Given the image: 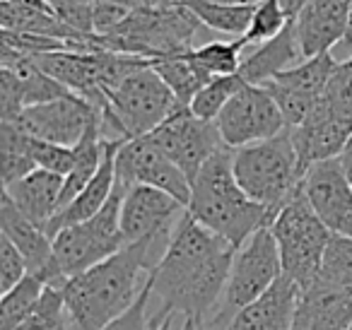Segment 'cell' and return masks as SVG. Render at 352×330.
I'll return each mask as SVG.
<instances>
[{"label":"cell","instance_id":"15","mask_svg":"<svg viewBox=\"0 0 352 330\" xmlns=\"http://www.w3.org/2000/svg\"><path fill=\"white\" fill-rule=\"evenodd\" d=\"M97 113L99 109H94L82 97L68 94V97H60L56 102L27 107L15 121V126H20L27 135L36 138V140L75 147L82 140Z\"/></svg>","mask_w":352,"mask_h":330},{"label":"cell","instance_id":"47","mask_svg":"<svg viewBox=\"0 0 352 330\" xmlns=\"http://www.w3.org/2000/svg\"><path fill=\"white\" fill-rule=\"evenodd\" d=\"M350 330H352V325H350Z\"/></svg>","mask_w":352,"mask_h":330},{"label":"cell","instance_id":"22","mask_svg":"<svg viewBox=\"0 0 352 330\" xmlns=\"http://www.w3.org/2000/svg\"><path fill=\"white\" fill-rule=\"evenodd\" d=\"M63 184L65 176L51 174L46 169H34L32 174L17 179L15 184L3 186V195H8L27 219L46 229L60 210Z\"/></svg>","mask_w":352,"mask_h":330},{"label":"cell","instance_id":"48","mask_svg":"<svg viewBox=\"0 0 352 330\" xmlns=\"http://www.w3.org/2000/svg\"><path fill=\"white\" fill-rule=\"evenodd\" d=\"M75 330H78V328H75Z\"/></svg>","mask_w":352,"mask_h":330},{"label":"cell","instance_id":"12","mask_svg":"<svg viewBox=\"0 0 352 330\" xmlns=\"http://www.w3.org/2000/svg\"><path fill=\"white\" fill-rule=\"evenodd\" d=\"M116 179L131 186H152L164 193L174 195L188 208L191 200V181L179 166L150 140V138H133L123 142L116 152Z\"/></svg>","mask_w":352,"mask_h":330},{"label":"cell","instance_id":"8","mask_svg":"<svg viewBox=\"0 0 352 330\" xmlns=\"http://www.w3.org/2000/svg\"><path fill=\"white\" fill-rule=\"evenodd\" d=\"M179 107L182 104L176 102L174 92L147 63L118 82L107 94V104L99 111L104 126L113 135L121 140H133L150 135Z\"/></svg>","mask_w":352,"mask_h":330},{"label":"cell","instance_id":"32","mask_svg":"<svg viewBox=\"0 0 352 330\" xmlns=\"http://www.w3.org/2000/svg\"><path fill=\"white\" fill-rule=\"evenodd\" d=\"M292 12L285 8L283 0H263V3H258L254 10V20H251V27L249 32H246L241 39L251 46H258L263 44V41L273 39V36H278L280 32L287 27V22L292 20Z\"/></svg>","mask_w":352,"mask_h":330},{"label":"cell","instance_id":"7","mask_svg":"<svg viewBox=\"0 0 352 330\" xmlns=\"http://www.w3.org/2000/svg\"><path fill=\"white\" fill-rule=\"evenodd\" d=\"M270 232L278 241L283 275L307 289L321 277L323 256L333 232L321 222L316 210L299 188L270 219Z\"/></svg>","mask_w":352,"mask_h":330},{"label":"cell","instance_id":"46","mask_svg":"<svg viewBox=\"0 0 352 330\" xmlns=\"http://www.w3.org/2000/svg\"><path fill=\"white\" fill-rule=\"evenodd\" d=\"M169 3H184V0H169Z\"/></svg>","mask_w":352,"mask_h":330},{"label":"cell","instance_id":"4","mask_svg":"<svg viewBox=\"0 0 352 330\" xmlns=\"http://www.w3.org/2000/svg\"><path fill=\"white\" fill-rule=\"evenodd\" d=\"M188 214L234 248L244 246L275 212L244 193L232 169V150L217 152L191 181Z\"/></svg>","mask_w":352,"mask_h":330},{"label":"cell","instance_id":"13","mask_svg":"<svg viewBox=\"0 0 352 330\" xmlns=\"http://www.w3.org/2000/svg\"><path fill=\"white\" fill-rule=\"evenodd\" d=\"M188 214V208L152 186H131L121 208V232L126 243L145 239H174L179 224Z\"/></svg>","mask_w":352,"mask_h":330},{"label":"cell","instance_id":"37","mask_svg":"<svg viewBox=\"0 0 352 330\" xmlns=\"http://www.w3.org/2000/svg\"><path fill=\"white\" fill-rule=\"evenodd\" d=\"M30 275L25 256L17 251V246L8 236H0V289L3 294L10 292L17 282H22Z\"/></svg>","mask_w":352,"mask_h":330},{"label":"cell","instance_id":"33","mask_svg":"<svg viewBox=\"0 0 352 330\" xmlns=\"http://www.w3.org/2000/svg\"><path fill=\"white\" fill-rule=\"evenodd\" d=\"M318 280L331 285L352 287V239L333 234L323 256V267Z\"/></svg>","mask_w":352,"mask_h":330},{"label":"cell","instance_id":"34","mask_svg":"<svg viewBox=\"0 0 352 330\" xmlns=\"http://www.w3.org/2000/svg\"><path fill=\"white\" fill-rule=\"evenodd\" d=\"M323 104L338 118L352 126V58L340 60L336 65L331 80H328L326 94H323Z\"/></svg>","mask_w":352,"mask_h":330},{"label":"cell","instance_id":"41","mask_svg":"<svg viewBox=\"0 0 352 330\" xmlns=\"http://www.w3.org/2000/svg\"><path fill=\"white\" fill-rule=\"evenodd\" d=\"M333 58L340 63V60H347L352 58V8H350V20H347V30H345V36H342L340 44L333 49Z\"/></svg>","mask_w":352,"mask_h":330},{"label":"cell","instance_id":"21","mask_svg":"<svg viewBox=\"0 0 352 330\" xmlns=\"http://www.w3.org/2000/svg\"><path fill=\"white\" fill-rule=\"evenodd\" d=\"M299 294L297 282L283 275L261 299L241 309L225 330H292Z\"/></svg>","mask_w":352,"mask_h":330},{"label":"cell","instance_id":"44","mask_svg":"<svg viewBox=\"0 0 352 330\" xmlns=\"http://www.w3.org/2000/svg\"><path fill=\"white\" fill-rule=\"evenodd\" d=\"M283 3H285V8H287V10L292 12V15H297L299 8H302L304 3H307V0H283Z\"/></svg>","mask_w":352,"mask_h":330},{"label":"cell","instance_id":"9","mask_svg":"<svg viewBox=\"0 0 352 330\" xmlns=\"http://www.w3.org/2000/svg\"><path fill=\"white\" fill-rule=\"evenodd\" d=\"M126 190L128 186L116 179L111 198L94 217L70 224L54 236V265L58 272L60 287L65 280L89 270L92 265L107 261L126 246L121 232V208Z\"/></svg>","mask_w":352,"mask_h":330},{"label":"cell","instance_id":"31","mask_svg":"<svg viewBox=\"0 0 352 330\" xmlns=\"http://www.w3.org/2000/svg\"><path fill=\"white\" fill-rule=\"evenodd\" d=\"M246 80L239 73L234 75H220V78H212L201 92L193 97L191 102V111L196 113L203 121H215L220 116V111L227 107L232 97L239 92V87Z\"/></svg>","mask_w":352,"mask_h":330},{"label":"cell","instance_id":"35","mask_svg":"<svg viewBox=\"0 0 352 330\" xmlns=\"http://www.w3.org/2000/svg\"><path fill=\"white\" fill-rule=\"evenodd\" d=\"M32 152H34L36 169H46L51 174L68 176L75 164V147H63L32 138Z\"/></svg>","mask_w":352,"mask_h":330},{"label":"cell","instance_id":"29","mask_svg":"<svg viewBox=\"0 0 352 330\" xmlns=\"http://www.w3.org/2000/svg\"><path fill=\"white\" fill-rule=\"evenodd\" d=\"M246 51H249V44L244 39H217L191 51V58L206 75L220 78V75L239 73Z\"/></svg>","mask_w":352,"mask_h":330},{"label":"cell","instance_id":"24","mask_svg":"<svg viewBox=\"0 0 352 330\" xmlns=\"http://www.w3.org/2000/svg\"><path fill=\"white\" fill-rule=\"evenodd\" d=\"M118 147H121L118 142H113V145L109 147L107 157H104V164L99 166L97 176L85 186V190L78 195V198L70 200V203L49 222L46 234L51 236V241H54V236L60 232V229L94 217V214L107 205V200L111 198L113 188H116V152H118Z\"/></svg>","mask_w":352,"mask_h":330},{"label":"cell","instance_id":"30","mask_svg":"<svg viewBox=\"0 0 352 330\" xmlns=\"http://www.w3.org/2000/svg\"><path fill=\"white\" fill-rule=\"evenodd\" d=\"M15 330H75L60 287L49 285L36 309Z\"/></svg>","mask_w":352,"mask_h":330},{"label":"cell","instance_id":"10","mask_svg":"<svg viewBox=\"0 0 352 330\" xmlns=\"http://www.w3.org/2000/svg\"><path fill=\"white\" fill-rule=\"evenodd\" d=\"M220 138L230 150L254 145L287 131L283 111L263 85L244 82L215 118Z\"/></svg>","mask_w":352,"mask_h":330},{"label":"cell","instance_id":"40","mask_svg":"<svg viewBox=\"0 0 352 330\" xmlns=\"http://www.w3.org/2000/svg\"><path fill=\"white\" fill-rule=\"evenodd\" d=\"M182 320H184L182 316L176 314H152L145 330H179Z\"/></svg>","mask_w":352,"mask_h":330},{"label":"cell","instance_id":"49","mask_svg":"<svg viewBox=\"0 0 352 330\" xmlns=\"http://www.w3.org/2000/svg\"><path fill=\"white\" fill-rule=\"evenodd\" d=\"M292 330H294V328H292Z\"/></svg>","mask_w":352,"mask_h":330},{"label":"cell","instance_id":"39","mask_svg":"<svg viewBox=\"0 0 352 330\" xmlns=\"http://www.w3.org/2000/svg\"><path fill=\"white\" fill-rule=\"evenodd\" d=\"M150 323V282H147L145 292L140 294V299L113 323H109L104 330H145Z\"/></svg>","mask_w":352,"mask_h":330},{"label":"cell","instance_id":"18","mask_svg":"<svg viewBox=\"0 0 352 330\" xmlns=\"http://www.w3.org/2000/svg\"><path fill=\"white\" fill-rule=\"evenodd\" d=\"M287 133L292 138L294 150L299 155V164H302L304 171L311 164H318V162L340 157L345 145L352 140V126L338 118L323 104V99L299 126L287 128Z\"/></svg>","mask_w":352,"mask_h":330},{"label":"cell","instance_id":"38","mask_svg":"<svg viewBox=\"0 0 352 330\" xmlns=\"http://www.w3.org/2000/svg\"><path fill=\"white\" fill-rule=\"evenodd\" d=\"M54 12L70 27L85 36H94L92 32V10L94 0H46Z\"/></svg>","mask_w":352,"mask_h":330},{"label":"cell","instance_id":"5","mask_svg":"<svg viewBox=\"0 0 352 330\" xmlns=\"http://www.w3.org/2000/svg\"><path fill=\"white\" fill-rule=\"evenodd\" d=\"M232 169L244 193L258 205L278 212L299 188L304 169L289 133L232 150Z\"/></svg>","mask_w":352,"mask_h":330},{"label":"cell","instance_id":"16","mask_svg":"<svg viewBox=\"0 0 352 330\" xmlns=\"http://www.w3.org/2000/svg\"><path fill=\"white\" fill-rule=\"evenodd\" d=\"M302 190L333 234L352 239V186L338 157L309 166Z\"/></svg>","mask_w":352,"mask_h":330},{"label":"cell","instance_id":"28","mask_svg":"<svg viewBox=\"0 0 352 330\" xmlns=\"http://www.w3.org/2000/svg\"><path fill=\"white\" fill-rule=\"evenodd\" d=\"M46 287H49V282L44 277L30 272L10 292H6L0 299V330H15L36 309Z\"/></svg>","mask_w":352,"mask_h":330},{"label":"cell","instance_id":"2","mask_svg":"<svg viewBox=\"0 0 352 330\" xmlns=\"http://www.w3.org/2000/svg\"><path fill=\"white\" fill-rule=\"evenodd\" d=\"M169 246V239L126 243L111 258L65 280L60 292L75 328L104 330L121 318L140 299Z\"/></svg>","mask_w":352,"mask_h":330},{"label":"cell","instance_id":"1","mask_svg":"<svg viewBox=\"0 0 352 330\" xmlns=\"http://www.w3.org/2000/svg\"><path fill=\"white\" fill-rule=\"evenodd\" d=\"M236 248L186 214L150 277V316L176 314L206 323L222 296Z\"/></svg>","mask_w":352,"mask_h":330},{"label":"cell","instance_id":"11","mask_svg":"<svg viewBox=\"0 0 352 330\" xmlns=\"http://www.w3.org/2000/svg\"><path fill=\"white\" fill-rule=\"evenodd\" d=\"M147 138L186 174L188 181L196 179V174L210 157L227 150L215 121L198 118L191 107H179Z\"/></svg>","mask_w":352,"mask_h":330},{"label":"cell","instance_id":"26","mask_svg":"<svg viewBox=\"0 0 352 330\" xmlns=\"http://www.w3.org/2000/svg\"><path fill=\"white\" fill-rule=\"evenodd\" d=\"M191 12L222 39H241L249 32L256 6H227L215 0H184Z\"/></svg>","mask_w":352,"mask_h":330},{"label":"cell","instance_id":"42","mask_svg":"<svg viewBox=\"0 0 352 330\" xmlns=\"http://www.w3.org/2000/svg\"><path fill=\"white\" fill-rule=\"evenodd\" d=\"M340 160V164H342V169H345V176H347V181H350V186H352V140L345 145V150H342V155L338 157Z\"/></svg>","mask_w":352,"mask_h":330},{"label":"cell","instance_id":"19","mask_svg":"<svg viewBox=\"0 0 352 330\" xmlns=\"http://www.w3.org/2000/svg\"><path fill=\"white\" fill-rule=\"evenodd\" d=\"M0 232H3V236L10 239L17 246V251L25 256L30 272L44 277L49 285L60 287L58 272H56L54 265V241H51V236L46 234V229L27 219L8 195H3V203H0Z\"/></svg>","mask_w":352,"mask_h":330},{"label":"cell","instance_id":"25","mask_svg":"<svg viewBox=\"0 0 352 330\" xmlns=\"http://www.w3.org/2000/svg\"><path fill=\"white\" fill-rule=\"evenodd\" d=\"M152 70L164 80L166 87L174 92L176 102L182 107H191L193 97L210 82V75H206L196 63L191 54H176V56H162V58L150 60Z\"/></svg>","mask_w":352,"mask_h":330},{"label":"cell","instance_id":"20","mask_svg":"<svg viewBox=\"0 0 352 330\" xmlns=\"http://www.w3.org/2000/svg\"><path fill=\"white\" fill-rule=\"evenodd\" d=\"M352 287L316 280L302 289L294 316V330H350Z\"/></svg>","mask_w":352,"mask_h":330},{"label":"cell","instance_id":"45","mask_svg":"<svg viewBox=\"0 0 352 330\" xmlns=\"http://www.w3.org/2000/svg\"><path fill=\"white\" fill-rule=\"evenodd\" d=\"M215 3H227V6H258L263 0H215Z\"/></svg>","mask_w":352,"mask_h":330},{"label":"cell","instance_id":"3","mask_svg":"<svg viewBox=\"0 0 352 330\" xmlns=\"http://www.w3.org/2000/svg\"><path fill=\"white\" fill-rule=\"evenodd\" d=\"M94 39L99 49L155 60L162 56L191 54L222 36L208 30L186 3L147 0L128 15L118 30Z\"/></svg>","mask_w":352,"mask_h":330},{"label":"cell","instance_id":"27","mask_svg":"<svg viewBox=\"0 0 352 330\" xmlns=\"http://www.w3.org/2000/svg\"><path fill=\"white\" fill-rule=\"evenodd\" d=\"M0 157H3V186L15 184L17 179L36 169L32 135H27L15 123L0 121Z\"/></svg>","mask_w":352,"mask_h":330},{"label":"cell","instance_id":"6","mask_svg":"<svg viewBox=\"0 0 352 330\" xmlns=\"http://www.w3.org/2000/svg\"><path fill=\"white\" fill-rule=\"evenodd\" d=\"M283 277L278 241L270 224H263L244 246L236 248L227 285L212 314L206 318V330H225L241 309L254 304Z\"/></svg>","mask_w":352,"mask_h":330},{"label":"cell","instance_id":"36","mask_svg":"<svg viewBox=\"0 0 352 330\" xmlns=\"http://www.w3.org/2000/svg\"><path fill=\"white\" fill-rule=\"evenodd\" d=\"M25 111V87L15 70L0 68V118L15 123Z\"/></svg>","mask_w":352,"mask_h":330},{"label":"cell","instance_id":"14","mask_svg":"<svg viewBox=\"0 0 352 330\" xmlns=\"http://www.w3.org/2000/svg\"><path fill=\"white\" fill-rule=\"evenodd\" d=\"M336 65L338 60L333 58V54L316 56V58L304 60V63L289 68L287 73H280L278 78L263 82V87L273 94L283 111L285 126H299L314 111V107L326 94L328 80H331Z\"/></svg>","mask_w":352,"mask_h":330},{"label":"cell","instance_id":"17","mask_svg":"<svg viewBox=\"0 0 352 330\" xmlns=\"http://www.w3.org/2000/svg\"><path fill=\"white\" fill-rule=\"evenodd\" d=\"M352 0H307L294 15L304 60L333 54L342 41L350 20Z\"/></svg>","mask_w":352,"mask_h":330},{"label":"cell","instance_id":"43","mask_svg":"<svg viewBox=\"0 0 352 330\" xmlns=\"http://www.w3.org/2000/svg\"><path fill=\"white\" fill-rule=\"evenodd\" d=\"M179 330H206V328H203L201 320H196V318H184L182 325H179Z\"/></svg>","mask_w":352,"mask_h":330},{"label":"cell","instance_id":"23","mask_svg":"<svg viewBox=\"0 0 352 330\" xmlns=\"http://www.w3.org/2000/svg\"><path fill=\"white\" fill-rule=\"evenodd\" d=\"M304 63L302 49H299L297 27L294 17L287 22L283 32L273 39L263 41L258 46H251L241 60L239 75L251 85H263L268 80L278 78L280 73H287L289 68Z\"/></svg>","mask_w":352,"mask_h":330}]
</instances>
